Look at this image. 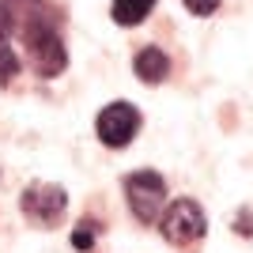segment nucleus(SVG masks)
<instances>
[{"label": "nucleus", "instance_id": "nucleus-1", "mask_svg": "<svg viewBox=\"0 0 253 253\" xmlns=\"http://www.w3.org/2000/svg\"><path fill=\"white\" fill-rule=\"evenodd\" d=\"M0 31L23 38L27 45V61L38 76L53 80L61 72L68 57H64V42L57 34V23H53L49 8L42 0H0Z\"/></svg>", "mask_w": 253, "mask_h": 253}, {"label": "nucleus", "instance_id": "nucleus-2", "mask_svg": "<svg viewBox=\"0 0 253 253\" xmlns=\"http://www.w3.org/2000/svg\"><path fill=\"white\" fill-rule=\"evenodd\" d=\"M125 197L140 223H155L163 204H167V181L159 178L155 170H136V174L125 178Z\"/></svg>", "mask_w": 253, "mask_h": 253}, {"label": "nucleus", "instance_id": "nucleus-3", "mask_svg": "<svg viewBox=\"0 0 253 253\" xmlns=\"http://www.w3.org/2000/svg\"><path fill=\"white\" fill-rule=\"evenodd\" d=\"M159 227H163V238H167L170 246H193V242L204 238L208 219H204V211H201L197 201H174L163 211Z\"/></svg>", "mask_w": 253, "mask_h": 253}, {"label": "nucleus", "instance_id": "nucleus-4", "mask_svg": "<svg viewBox=\"0 0 253 253\" xmlns=\"http://www.w3.org/2000/svg\"><path fill=\"white\" fill-rule=\"evenodd\" d=\"M98 140H102L106 148H125L132 144V136L140 132V110L128 102H110L98 114Z\"/></svg>", "mask_w": 253, "mask_h": 253}, {"label": "nucleus", "instance_id": "nucleus-5", "mask_svg": "<svg viewBox=\"0 0 253 253\" xmlns=\"http://www.w3.org/2000/svg\"><path fill=\"white\" fill-rule=\"evenodd\" d=\"M64 204H68L64 189L45 185V181H38V185H31V189L23 193V211H27L31 223H38V227H53V223L61 219Z\"/></svg>", "mask_w": 253, "mask_h": 253}, {"label": "nucleus", "instance_id": "nucleus-6", "mask_svg": "<svg viewBox=\"0 0 253 253\" xmlns=\"http://www.w3.org/2000/svg\"><path fill=\"white\" fill-rule=\"evenodd\" d=\"M136 76L144 80V84H163V80L170 76V61H167V53L155 49V45L140 49V53H136Z\"/></svg>", "mask_w": 253, "mask_h": 253}, {"label": "nucleus", "instance_id": "nucleus-7", "mask_svg": "<svg viewBox=\"0 0 253 253\" xmlns=\"http://www.w3.org/2000/svg\"><path fill=\"white\" fill-rule=\"evenodd\" d=\"M155 8V0H114V23L121 27H136L148 19V11Z\"/></svg>", "mask_w": 253, "mask_h": 253}, {"label": "nucleus", "instance_id": "nucleus-8", "mask_svg": "<svg viewBox=\"0 0 253 253\" xmlns=\"http://www.w3.org/2000/svg\"><path fill=\"white\" fill-rule=\"evenodd\" d=\"M72 246L76 250H91V246H95V227H91V223H80L72 231Z\"/></svg>", "mask_w": 253, "mask_h": 253}, {"label": "nucleus", "instance_id": "nucleus-9", "mask_svg": "<svg viewBox=\"0 0 253 253\" xmlns=\"http://www.w3.org/2000/svg\"><path fill=\"white\" fill-rule=\"evenodd\" d=\"M181 4H185V8H189L193 15H211V11L219 8L223 0H181Z\"/></svg>", "mask_w": 253, "mask_h": 253}, {"label": "nucleus", "instance_id": "nucleus-10", "mask_svg": "<svg viewBox=\"0 0 253 253\" xmlns=\"http://www.w3.org/2000/svg\"><path fill=\"white\" fill-rule=\"evenodd\" d=\"M238 234H253V215H250V211L238 215Z\"/></svg>", "mask_w": 253, "mask_h": 253}]
</instances>
